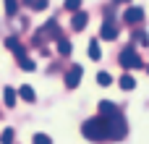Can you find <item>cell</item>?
Segmentation results:
<instances>
[{
	"mask_svg": "<svg viewBox=\"0 0 149 144\" xmlns=\"http://www.w3.org/2000/svg\"><path fill=\"white\" fill-rule=\"evenodd\" d=\"M123 18H126V21H128V24H139V21H141V18H144V10H141V8H128V10H126V16H123Z\"/></svg>",
	"mask_w": 149,
	"mask_h": 144,
	"instance_id": "obj_7",
	"label": "cell"
},
{
	"mask_svg": "<svg viewBox=\"0 0 149 144\" xmlns=\"http://www.w3.org/2000/svg\"><path fill=\"white\" fill-rule=\"evenodd\" d=\"M65 8L68 10H79L81 8V0H65Z\"/></svg>",
	"mask_w": 149,
	"mask_h": 144,
	"instance_id": "obj_20",
	"label": "cell"
},
{
	"mask_svg": "<svg viewBox=\"0 0 149 144\" xmlns=\"http://www.w3.org/2000/svg\"><path fill=\"white\" fill-rule=\"evenodd\" d=\"M58 37H60V29H58V21H55V18H50V21H47V24H45L37 34H34V39H37V42H45V39H58Z\"/></svg>",
	"mask_w": 149,
	"mask_h": 144,
	"instance_id": "obj_3",
	"label": "cell"
},
{
	"mask_svg": "<svg viewBox=\"0 0 149 144\" xmlns=\"http://www.w3.org/2000/svg\"><path fill=\"white\" fill-rule=\"evenodd\" d=\"M86 21H89V16H86L84 10H76V13H73V18H71V26H73L76 31H81V29L86 26Z\"/></svg>",
	"mask_w": 149,
	"mask_h": 144,
	"instance_id": "obj_6",
	"label": "cell"
},
{
	"mask_svg": "<svg viewBox=\"0 0 149 144\" xmlns=\"http://www.w3.org/2000/svg\"><path fill=\"white\" fill-rule=\"evenodd\" d=\"M18 66H21L24 71H34V60H31V58H26V55L18 60Z\"/></svg>",
	"mask_w": 149,
	"mask_h": 144,
	"instance_id": "obj_16",
	"label": "cell"
},
{
	"mask_svg": "<svg viewBox=\"0 0 149 144\" xmlns=\"http://www.w3.org/2000/svg\"><path fill=\"white\" fill-rule=\"evenodd\" d=\"M81 73H84V68H81V66L68 68V73H65V87H68V89H76V87H79V81H81Z\"/></svg>",
	"mask_w": 149,
	"mask_h": 144,
	"instance_id": "obj_4",
	"label": "cell"
},
{
	"mask_svg": "<svg viewBox=\"0 0 149 144\" xmlns=\"http://www.w3.org/2000/svg\"><path fill=\"white\" fill-rule=\"evenodd\" d=\"M118 84H120V89H126V92H131V89L136 87V79L126 73V76H120V81H118Z\"/></svg>",
	"mask_w": 149,
	"mask_h": 144,
	"instance_id": "obj_10",
	"label": "cell"
},
{
	"mask_svg": "<svg viewBox=\"0 0 149 144\" xmlns=\"http://www.w3.org/2000/svg\"><path fill=\"white\" fill-rule=\"evenodd\" d=\"M110 113H118V108H115L110 100H102V102H100V115H110Z\"/></svg>",
	"mask_w": 149,
	"mask_h": 144,
	"instance_id": "obj_12",
	"label": "cell"
},
{
	"mask_svg": "<svg viewBox=\"0 0 149 144\" xmlns=\"http://www.w3.org/2000/svg\"><path fill=\"white\" fill-rule=\"evenodd\" d=\"M136 39H139L141 45H149V37H147V34H144V31H139V34H136Z\"/></svg>",
	"mask_w": 149,
	"mask_h": 144,
	"instance_id": "obj_21",
	"label": "cell"
},
{
	"mask_svg": "<svg viewBox=\"0 0 149 144\" xmlns=\"http://www.w3.org/2000/svg\"><path fill=\"white\" fill-rule=\"evenodd\" d=\"M97 81H100V84H102V87H107V84H113V76H110V73H105V71H102V73H97Z\"/></svg>",
	"mask_w": 149,
	"mask_h": 144,
	"instance_id": "obj_19",
	"label": "cell"
},
{
	"mask_svg": "<svg viewBox=\"0 0 149 144\" xmlns=\"http://www.w3.org/2000/svg\"><path fill=\"white\" fill-rule=\"evenodd\" d=\"M18 94H21V100H26V102H34V100H37V94H34V89H31L29 84H24V87L18 89Z\"/></svg>",
	"mask_w": 149,
	"mask_h": 144,
	"instance_id": "obj_8",
	"label": "cell"
},
{
	"mask_svg": "<svg viewBox=\"0 0 149 144\" xmlns=\"http://www.w3.org/2000/svg\"><path fill=\"white\" fill-rule=\"evenodd\" d=\"M89 58H92V60H100V58H102V50H100V42H97V39L89 42Z\"/></svg>",
	"mask_w": 149,
	"mask_h": 144,
	"instance_id": "obj_9",
	"label": "cell"
},
{
	"mask_svg": "<svg viewBox=\"0 0 149 144\" xmlns=\"http://www.w3.org/2000/svg\"><path fill=\"white\" fill-rule=\"evenodd\" d=\"M24 3H26L31 10H45V8H47V0H24Z\"/></svg>",
	"mask_w": 149,
	"mask_h": 144,
	"instance_id": "obj_14",
	"label": "cell"
},
{
	"mask_svg": "<svg viewBox=\"0 0 149 144\" xmlns=\"http://www.w3.org/2000/svg\"><path fill=\"white\" fill-rule=\"evenodd\" d=\"M0 144H13V129H5V131H3Z\"/></svg>",
	"mask_w": 149,
	"mask_h": 144,
	"instance_id": "obj_18",
	"label": "cell"
},
{
	"mask_svg": "<svg viewBox=\"0 0 149 144\" xmlns=\"http://www.w3.org/2000/svg\"><path fill=\"white\" fill-rule=\"evenodd\" d=\"M120 3H128V0H115V5H120Z\"/></svg>",
	"mask_w": 149,
	"mask_h": 144,
	"instance_id": "obj_22",
	"label": "cell"
},
{
	"mask_svg": "<svg viewBox=\"0 0 149 144\" xmlns=\"http://www.w3.org/2000/svg\"><path fill=\"white\" fill-rule=\"evenodd\" d=\"M147 71H149V68H147Z\"/></svg>",
	"mask_w": 149,
	"mask_h": 144,
	"instance_id": "obj_23",
	"label": "cell"
},
{
	"mask_svg": "<svg viewBox=\"0 0 149 144\" xmlns=\"http://www.w3.org/2000/svg\"><path fill=\"white\" fill-rule=\"evenodd\" d=\"M3 102H5V108H13V105H16V89L8 87V89L3 92Z\"/></svg>",
	"mask_w": 149,
	"mask_h": 144,
	"instance_id": "obj_11",
	"label": "cell"
},
{
	"mask_svg": "<svg viewBox=\"0 0 149 144\" xmlns=\"http://www.w3.org/2000/svg\"><path fill=\"white\" fill-rule=\"evenodd\" d=\"M16 10H18V3L16 0H5V13L8 16H16Z\"/></svg>",
	"mask_w": 149,
	"mask_h": 144,
	"instance_id": "obj_17",
	"label": "cell"
},
{
	"mask_svg": "<svg viewBox=\"0 0 149 144\" xmlns=\"http://www.w3.org/2000/svg\"><path fill=\"white\" fill-rule=\"evenodd\" d=\"M31 144H52V139H50L47 134H34V139H31Z\"/></svg>",
	"mask_w": 149,
	"mask_h": 144,
	"instance_id": "obj_15",
	"label": "cell"
},
{
	"mask_svg": "<svg viewBox=\"0 0 149 144\" xmlns=\"http://www.w3.org/2000/svg\"><path fill=\"white\" fill-rule=\"evenodd\" d=\"M81 134H84L89 142H107V139H110V136H107V126H105V118H102V115L84 121Z\"/></svg>",
	"mask_w": 149,
	"mask_h": 144,
	"instance_id": "obj_1",
	"label": "cell"
},
{
	"mask_svg": "<svg viewBox=\"0 0 149 144\" xmlns=\"http://www.w3.org/2000/svg\"><path fill=\"white\" fill-rule=\"evenodd\" d=\"M118 60H120L123 68H141L144 66L141 58H139V52H136V47H123L120 55H118Z\"/></svg>",
	"mask_w": 149,
	"mask_h": 144,
	"instance_id": "obj_2",
	"label": "cell"
},
{
	"mask_svg": "<svg viewBox=\"0 0 149 144\" xmlns=\"http://www.w3.org/2000/svg\"><path fill=\"white\" fill-rule=\"evenodd\" d=\"M58 52L60 55H71V42L63 39V37H58Z\"/></svg>",
	"mask_w": 149,
	"mask_h": 144,
	"instance_id": "obj_13",
	"label": "cell"
},
{
	"mask_svg": "<svg viewBox=\"0 0 149 144\" xmlns=\"http://www.w3.org/2000/svg\"><path fill=\"white\" fill-rule=\"evenodd\" d=\"M100 37H102V39H115V37H118V26H115V24L107 18V21L102 24V31H100Z\"/></svg>",
	"mask_w": 149,
	"mask_h": 144,
	"instance_id": "obj_5",
	"label": "cell"
}]
</instances>
